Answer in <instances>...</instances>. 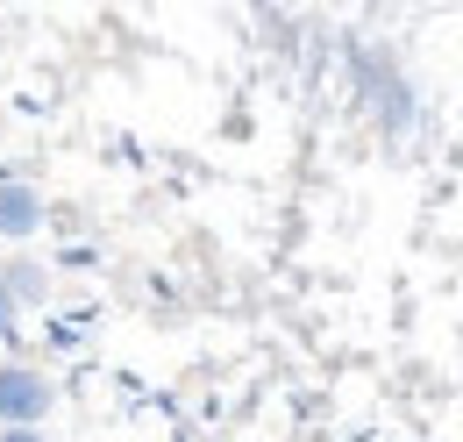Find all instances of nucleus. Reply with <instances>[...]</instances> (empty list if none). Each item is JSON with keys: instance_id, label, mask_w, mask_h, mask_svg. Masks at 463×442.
Instances as JSON below:
<instances>
[{"instance_id": "3", "label": "nucleus", "mask_w": 463, "mask_h": 442, "mask_svg": "<svg viewBox=\"0 0 463 442\" xmlns=\"http://www.w3.org/2000/svg\"><path fill=\"white\" fill-rule=\"evenodd\" d=\"M0 285L14 293V307H51V264H36V257L0 264Z\"/></svg>"}, {"instance_id": "5", "label": "nucleus", "mask_w": 463, "mask_h": 442, "mask_svg": "<svg viewBox=\"0 0 463 442\" xmlns=\"http://www.w3.org/2000/svg\"><path fill=\"white\" fill-rule=\"evenodd\" d=\"M0 442H51V428H0Z\"/></svg>"}, {"instance_id": "1", "label": "nucleus", "mask_w": 463, "mask_h": 442, "mask_svg": "<svg viewBox=\"0 0 463 442\" xmlns=\"http://www.w3.org/2000/svg\"><path fill=\"white\" fill-rule=\"evenodd\" d=\"M58 414V379L29 357H0V428H43Z\"/></svg>"}, {"instance_id": "4", "label": "nucleus", "mask_w": 463, "mask_h": 442, "mask_svg": "<svg viewBox=\"0 0 463 442\" xmlns=\"http://www.w3.org/2000/svg\"><path fill=\"white\" fill-rule=\"evenodd\" d=\"M14 342H22V307H14V293L0 285V350L14 357Z\"/></svg>"}, {"instance_id": "2", "label": "nucleus", "mask_w": 463, "mask_h": 442, "mask_svg": "<svg viewBox=\"0 0 463 442\" xmlns=\"http://www.w3.org/2000/svg\"><path fill=\"white\" fill-rule=\"evenodd\" d=\"M43 221H51L43 186H36V178H22V171H0V243H7V250H22V243H36V235H43Z\"/></svg>"}]
</instances>
